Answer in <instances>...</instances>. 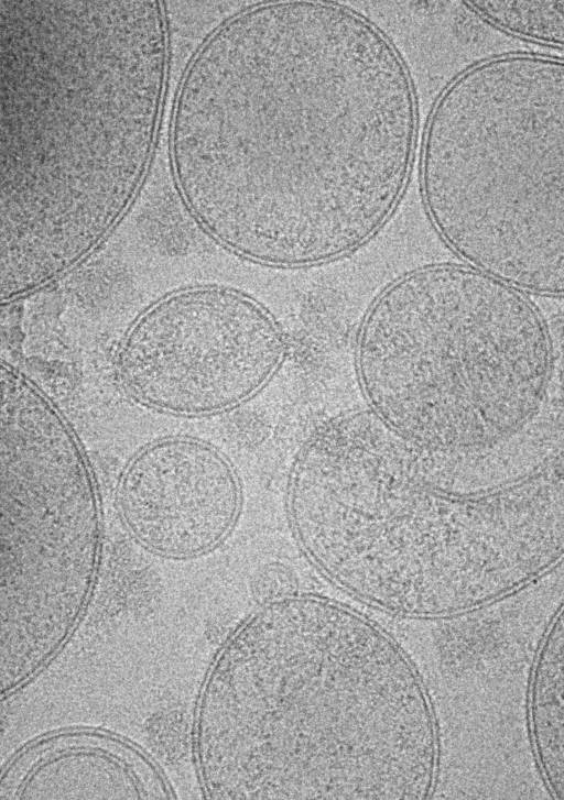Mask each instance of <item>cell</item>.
<instances>
[{"instance_id":"cell-10","label":"cell","mask_w":564,"mask_h":800,"mask_svg":"<svg viewBox=\"0 0 564 800\" xmlns=\"http://www.w3.org/2000/svg\"><path fill=\"white\" fill-rule=\"evenodd\" d=\"M530 713L541 756L564 793V606L538 656Z\"/></svg>"},{"instance_id":"cell-7","label":"cell","mask_w":564,"mask_h":800,"mask_svg":"<svg viewBox=\"0 0 564 800\" xmlns=\"http://www.w3.org/2000/svg\"><path fill=\"white\" fill-rule=\"evenodd\" d=\"M100 539L86 459L53 404L0 369L2 625L68 632L93 584Z\"/></svg>"},{"instance_id":"cell-11","label":"cell","mask_w":564,"mask_h":800,"mask_svg":"<svg viewBox=\"0 0 564 800\" xmlns=\"http://www.w3.org/2000/svg\"><path fill=\"white\" fill-rule=\"evenodd\" d=\"M464 4L505 34L564 50V0H471Z\"/></svg>"},{"instance_id":"cell-2","label":"cell","mask_w":564,"mask_h":800,"mask_svg":"<svg viewBox=\"0 0 564 800\" xmlns=\"http://www.w3.org/2000/svg\"><path fill=\"white\" fill-rule=\"evenodd\" d=\"M0 284L35 291L112 230L151 162L160 1L0 2Z\"/></svg>"},{"instance_id":"cell-3","label":"cell","mask_w":564,"mask_h":800,"mask_svg":"<svg viewBox=\"0 0 564 800\" xmlns=\"http://www.w3.org/2000/svg\"><path fill=\"white\" fill-rule=\"evenodd\" d=\"M214 798L419 800L437 739L409 659L333 601L274 600L232 637L205 699Z\"/></svg>"},{"instance_id":"cell-8","label":"cell","mask_w":564,"mask_h":800,"mask_svg":"<svg viewBox=\"0 0 564 800\" xmlns=\"http://www.w3.org/2000/svg\"><path fill=\"white\" fill-rule=\"evenodd\" d=\"M285 350L271 315L223 286L175 292L127 331L117 358L126 388L153 408L181 415L221 412L254 395Z\"/></svg>"},{"instance_id":"cell-9","label":"cell","mask_w":564,"mask_h":800,"mask_svg":"<svg viewBox=\"0 0 564 800\" xmlns=\"http://www.w3.org/2000/svg\"><path fill=\"white\" fill-rule=\"evenodd\" d=\"M119 505L143 546L187 557L213 548L230 533L240 491L232 467L216 449L171 438L148 446L128 463Z\"/></svg>"},{"instance_id":"cell-5","label":"cell","mask_w":564,"mask_h":800,"mask_svg":"<svg viewBox=\"0 0 564 800\" xmlns=\"http://www.w3.org/2000/svg\"><path fill=\"white\" fill-rule=\"evenodd\" d=\"M420 187L466 265L564 297V58L500 54L456 75L425 123Z\"/></svg>"},{"instance_id":"cell-4","label":"cell","mask_w":564,"mask_h":800,"mask_svg":"<svg viewBox=\"0 0 564 800\" xmlns=\"http://www.w3.org/2000/svg\"><path fill=\"white\" fill-rule=\"evenodd\" d=\"M549 360V327L527 295L466 264L395 280L356 341L372 412L478 497L527 472Z\"/></svg>"},{"instance_id":"cell-1","label":"cell","mask_w":564,"mask_h":800,"mask_svg":"<svg viewBox=\"0 0 564 800\" xmlns=\"http://www.w3.org/2000/svg\"><path fill=\"white\" fill-rule=\"evenodd\" d=\"M417 138L409 69L370 20L319 1L261 3L189 63L172 121L180 194L218 243L276 267L362 246L405 191Z\"/></svg>"},{"instance_id":"cell-6","label":"cell","mask_w":564,"mask_h":800,"mask_svg":"<svg viewBox=\"0 0 564 800\" xmlns=\"http://www.w3.org/2000/svg\"><path fill=\"white\" fill-rule=\"evenodd\" d=\"M463 498L375 412L325 423L292 468L288 509L307 558L379 609L443 616L474 607Z\"/></svg>"}]
</instances>
